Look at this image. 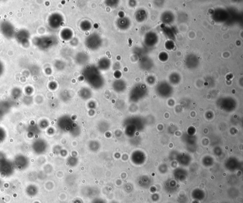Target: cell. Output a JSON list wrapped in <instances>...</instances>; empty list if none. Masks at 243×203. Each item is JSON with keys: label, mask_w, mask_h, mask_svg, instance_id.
<instances>
[{"label": "cell", "mask_w": 243, "mask_h": 203, "mask_svg": "<svg viewBox=\"0 0 243 203\" xmlns=\"http://www.w3.org/2000/svg\"><path fill=\"white\" fill-rule=\"evenodd\" d=\"M191 197L194 200L200 201L204 199L206 197L205 192L200 188H195L191 193Z\"/></svg>", "instance_id": "7a4b0ae2"}, {"label": "cell", "mask_w": 243, "mask_h": 203, "mask_svg": "<svg viewBox=\"0 0 243 203\" xmlns=\"http://www.w3.org/2000/svg\"><path fill=\"white\" fill-rule=\"evenodd\" d=\"M37 192L38 190L35 187H30L27 188V190H26V193L31 197H34L37 194Z\"/></svg>", "instance_id": "5b68a950"}, {"label": "cell", "mask_w": 243, "mask_h": 203, "mask_svg": "<svg viewBox=\"0 0 243 203\" xmlns=\"http://www.w3.org/2000/svg\"><path fill=\"white\" fill-rule=\"evenodd\" d=\"M93 203H105L101 199H96L94 201Z\"/></svg>", "instance_id": "9c48e42d"}, {"label": "cell", "mask_w": 243, "mask_h": 203, "mask_svg": "<svg viewBox=\"0 0 243 203\" xmlns=\"http://www.w3.org/2000/svg\"><path fill=\"white\" fill-rule=\"evenodd\" d=\"M164 189L168 194H173L178 191L177 184L174 180H169L164 184Z\"/></svg>", "instance_id": "6da1fadb"}, {"label": "cell", "mask_w": 243, "mask_h": 203, "mask_svg": "<svg viewBox=\"0 0 243 203\" xmlns=\"http://www.w3.org/2000/svg\"><path fill=\"white\" fill-rule=\"evenodd\" d=\"M139 184L141 187L144 188H148L151 186V182L149 179L146 178L145 179L143 180V181H139Z\"/></svg>", "instance_id": "277c9868"}, {"label": "cell", "mask_w": 243, "mask_h": 203, "mask_svg": "<svg viewBox=\"0 0 243 203\" xmlns=\"http://www.w3.org/2000/svg\"><path fill=\"white\" fill-rule=\"evenodd\" d=\"M152 200L154 201V202H157L159 200L160 197L159 194L156 193H153L152 196Z\"/></svg>", "instance_id": "ba28073f"}, {"label": "cell", "mask_w": 243, "mask_h": 203, "mask_svg": "<svg viewBox=\"0 0 243 203\" xmlns=\"http://www.w3.org/2000/svg\"><path fill=\"white\" fill-rule=\"evenodd\" d=\"M188 201V198L186 195L184 194H181L178 197V201L179 203H186Z\"/></svg>", "instance_id": "52a82bcc"}, {"label": "cell", "mask_w": 243, "mask_h": 203, "mask_svg": "<svg viewBox=\"0 0 243 203\" xmlns=\"http://www.w3.org/2000/svg\"><path fill=\"white\" fill-rule=\"evenodd\" d=\"M174 175L177 180L180 181H183L186 178L187 173L182 169H178L176 170Z\"/></svg>", "instance_id": "3957f363"}, {"label": "cell", "mask_w": 243, "mask_h": 203, "mask_svg": "<svg viewBox=\"0 0 243 203\" xmlns=\"http://www.w3.org/2000/svg\"></svg>", "instance_id": "8fae6325"}, {"label": "cell", "mask_w": 243, "mask_h": 203, "mask_svg": "<svg viewBox=\"0 0 243 203\" xmlns=\"http://www.w3.org/2000/svg\"><path fill=\"white\" fill-rule=\"evenodd\" d=\"M179 162L182 165H187L190 162V159L187 156H182L179 158Z\"/></svg>", "instance_id": "8992f818"}, {"label": "cell", "mask_w": 243, "mask_h": 203, "mask_svg": "<svg viewBox=\"0 0 243 203\" xmlns=\"http://www.w3.org/2000/svg\"><path fill=\"white\" fill-rule=\"evenodd\" d=\"M192 203H200V202H199V201H198L194 200V201L192 202Z\"/></svg>", "instance_id": "30bf717a"}]
</instances>
